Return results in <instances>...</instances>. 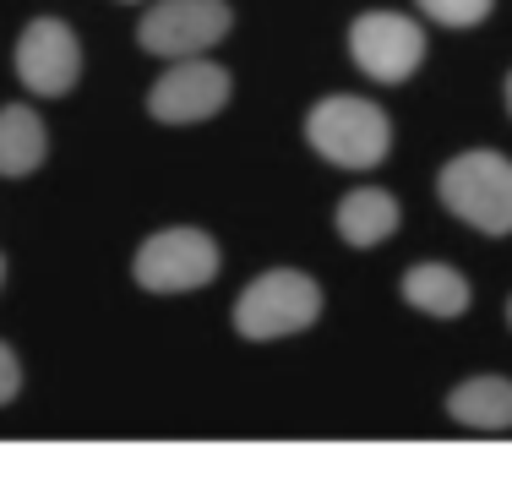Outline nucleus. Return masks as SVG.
<instances>
[{
  "label": "nucleus",
  "instance_id": "f257e3e1",
  "mask_svg": "<svg viewBox=\"0 0 512 496\" xmlns=\"http://www.w3.org/2000/svg\"><path fill=\"white\" fill-rule=\"evenodd\" d=\"M306 142L338 169H376L393 153V120L360 93H327L306 115Z\"/></svg>",
  "mask_w": 512,
  "mask_h": 496
},
{
  "label": "nucleus",
  "instance_id": "f03ea898",
  "mask_svg": "<svg viewBox=\"0 0 512 496\" xmlns=\"http://www.w3.org/2000/svg\"><path fill=\"white\" fill-rule=\"evenodd\" d=\"M436 197L453 219L474 224L480 235H512V159L491 148H469L442 164Z\"/></svg>",
  "mask_w": 512,
  "mask_h": 496
},
{
  "label": "nucleus",
  "instance_id": "7ed1b4c3",
  "mask_svg": "<svg viewBox=\"0 0 512 496\" xmlns=\"http://www.w3.org/2000/svg\"><path fill=\"white\" fill-rule=\"evenodd\" d=\"M322 317V284L300 268H273L251 278L235 300V333L246 344H267V338L306 333Z\"/></svg>",
  "mask_w": 512,
  "mask_h": 496
},
{
  "label": "nucleus",
  "instance_id": "20e7f679",
  "mask_svg": "<svg viewBox=\"0 0 512 496\" xmlns=\"http://www.w3.org/2000/svg\"><path fill=\"white\" fill-rule=\"evenodd\" d=\"M131 278H137L148 295H191V289L213 284L218 278V246L213 235L180 224V229H158L137 246L131 257Z\"/></svg>",
  "mask_w": 512,
  "mask_h": 496
},
{
  "label": "nucleus",
  "instance_id": "39448f33",
  "mask_svg": "<svg viewBox=\"0 0 512 496\" xmlns=\"http://www.w3.org/2000/svg\"><path fill=\"white\" fill-rule=\"evenodd\" d=\"M349 55L371 82H409L425 60V28L404 11H360L349 22Z\"/></svg>",
  "mask_w": 512,
  "mask_h": 496
},
{
  "label": "nucleus",
  "instance_id": "423d86ee",
  "mask_svg": "<svg viewBox=\"0 0 512 496\" xmlns=\"http://www.w3.org/2000/svg\"><path fill=\"white\" fill-rule=\"evenodd\" d=\"M229 22H235V11L224 0H158L148 17L137 22V44L148 55L186 60V55L213 50L229 33Z\"/></svg>",
  "mask_w": 512,
  "mask_h": 496
},
{
  "label": "nucleus",
  "instance_id": "0eeeda50",
  "mask_svg": "<svg viewBox=\"0 0 512 496\" xmlns=\"http://www.w3.org/2000/svg\"><path fill=\"white\" fill-rule=\"evenodd\" d=\"M229 93H235V82H229L224 66L186 55V60H175V66L153 82L148 115L158 120V126H197V120H213L218 110H224Z\"/></svg>",
  "mask_w": 512,
  "mask_h": 496
},
{
  "label": "nucleus",
  "instance_id": "6e6552de",
  "mask_svg": "<svg viewBox=\"0 0 512 496\" xmlns=\"http://www.w3.org/2000/svg\"><path fill=\"white\" fill-rule=\"evenodd\" d=\"M17 77L39 99H60L82 77V44L60 17H33L17 39Z\"/></svg>",
  "mask_w": 512,
  "mask_h": 496
},
{
  "label": "nucleus",
  "instance_id": "1a4fd4ad",
  "mask_svg": "<svg viewBox=\"0 0 512 496\" xmlns=\"http://www.w3.org/2000/svg\"><path fill=\"white\" fill-rule=\"evenodd\" d=\"M333 224H338V235H344V246L371 251V246H382V240L398 235V224H404V208H398L393 191L360 186V191H349V197L338 202Z\"/></svg>",
  "mask_w": 512,
  "mask_h": 496
},
{
  "label": "nucleus",
  "instance_id": "9d476101",
  "mask_svg": "<svg viewBox=\"0 0 512 496\" xmlns=\"http://www.w3.org/2000/svg\"><path fill=\"white\" fill-rule=\"evenodd\" d=\"M44 159H50V131H44L39 110L33 104H6L0 110V175L22 180Z\"/></svg>",
  "mask_w": 512,
  "mask_h": 496
},
{
  "label": "nucleus",
  "instance_id": "9b49d317",
  "mask_svg": "<svg viewBox=\"0 0 512 496\" xmlns=\"http://www.w3.org/2000/svg\"><path fill=\"white\" fill-rule=\"evenodd\" d=\"M447 415L463 431H512V382L507 377H469L447 393Z\"/></svg>",
  "mask_w": 512,
  "mask_h": 496
},
{
  "label": "nucleus",
  "instance_id": "f8f14e48",
  "mask_svg": "<svg viewBox=\"0 0 512 496\" xmlns=\"http://www.w3.org/2000/svg\"><path fill=\"white\" fill-rule=\"evenodd\" d=\"M404 300L425 317H463L469 311V278L447 262H414L404 273Z\"/></svg>",
  "mask_w": 512,
  "mask_h": 496
},
{
  "label": "nucleus",
  "instance_id": "ddd939ff",
  "mask_svg": "<svg viewBox=\"0 0 512 496\" xmlns=\"http://www.w3.org/2000/svg\"><path fill=\"white\" fill-rule=\"evenodd\" d=\"M414 6L431 22H442V28H480L496 11V0H414Z\"/></svg>",
  "mask_w": 512,
  "mask_h": 496
},
{
  "label": "nucleus",
  "instance_id": "4468645a",
  "mask_svg": "<svg viewBox=\"0 0 512 496\" xmlns=\"http://www.w3.org/2000/svg\"><path fill=\"white\" fill-rule=\"evenodd\" d=\"M22 393V366H17V349L0 344V404H11V398Z\"/></svg>",
  "mask_w": 512,
  "mask_h": 496
},
{
  "label": "nucleus",
  "instance_id": "2eb2a0df",
  "mask_svg": "<svg viewBox=\"0 0 512 496\" xmlns=\"http://www.w3.org/2000/svg\"><path fill=\"white\" fill-rule=\"evenodd\" d=\"M507 115H512V71H507Z\"/></svg>",
  "mask_w": 512,
  "mask_h": 496
},
{
  "label": "nucleus",
  "instance_id": "dca6fc26",
  "mask_svg": "<svg viewBox=\"0 0 512 496\" xmlns=\"http://www.w3.org/2000/svg\"><path fill=\"white\" fill-rule=\"evenodd\" d=\"M0 284H6V257H0Z\"/></svg>",
  "mask_w": 512,
  "mask_h": 496
},
{
  "label": "nucleus",
  "instance_id": "f3484780",
  "mask_svg": "<svg viewBox=\"0 0 512 496\" xmlns=\"http://www.w3.org/2000/svg\"><path fill=\"white\" fill-rule=\"evenodd\" d=\"M507 328H512V300H507Z\"/></svg>",
  "mask_w": 512,
  "mask_h": 496
}]
</instances>
